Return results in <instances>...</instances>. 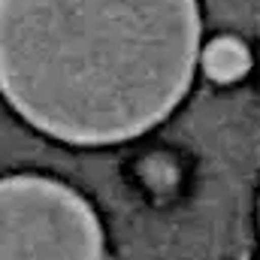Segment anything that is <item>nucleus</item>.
Instances as JSON below:
<instances>
[{"label": "nucleus", "instance_id": "nucleus-1", "mask_svg": "<svg viewBox=\"0 0 260 260\" xmlns=\"http://www.w3.org/2000/svg\"><path fill=\"white\" fill-rule=\"evenodd\" d=\"M197 61V0H0V91L64 142L154 127L188 94Z\"/></svg>", "mask_w": 260, "mask_h": 260}, {"label": "nucleus", "instance_id": "nucleus-2", "mask_svg": "<svg viewBox=\"0 0 260 260\" xmlns=\"http://www.w3.org/2000/svg\"><path fill=\"white\" fill-rule=\"evenodd\" d=\"M0 260H103L100 221L55 179H0Z\"/></svg>", "mask_w": 260, "mask_h": 260}, {"label": "nucleus", "instance_id": "nucleus-3", "mask_svg": "<svg viewBox=\"0 0 260 260\" xmlns=\"http://www.w3.org/2000/svg\"><path fill=\"white\" fill-rule=\"evenodd\" d=\"M200 64L203 73L215 82H239L251 70V52L236 37H218L203 49Z\"/></svg>", "mask_w": 260, "mask_h": 260}]
</instances>
